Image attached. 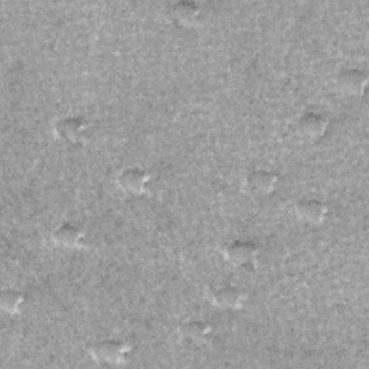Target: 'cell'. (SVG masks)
Returning <instances> with one entry per match:
<instances>
[{"label": "cell", "instance_id": "1", "mask_svg": "<svg viewBox=\"0 0 369 369\" xmlns=\"http://www.w3.org/2000/svg\"><path fill=\"white\" fill-rule=\"evenodd\" d=\"M128 349H130L128 345L121 341L106 339V341H100L92 345L91 355H92V358L101 363L116 365L126 359L124 356L128 352Z\"/></svg>", "mask_w": 369, "mask_h": 369}, {"label": "cell", "instance_id": "2", "mask_svg": "<svg viewBox=\"0 0 369 369\" xmlns=\"http://www.w3.org/2000/svg\"><path fill=\"white\" fill-rule=\"evenodd\" d=\"M148 182H149V175L142 167H127L121 170L117 177L120 189L133 195L145 192Z\"/></svg>", "mask_w": 369, "mask_h": 369}, {"label": "cell", "instance_id": "3", "mask_svg": "<svg viewBox=\"0 0 369 369\" xmlns=\"http://www.w3.org/2000/svg\"><path fill=\"white\" fill-rule=\"evenodd\" d=\"M257 246L251 241H234L225 248V258L236 267L253 265L257 257Z\"/></svg>", "mask_w": 369, "mask_h": 369}, {"label": "cell", "instance_id": "4", "mask_svg": "<svg viewBox=\"0 0 369 369\" xmlns=\"http://www.w3.org/2000/svg\"><path fill=\"white\" fill-rule=\"evenodd\" d=\"M277 183L275 173L264 169H257L246 176L244 188L253 195H267L270 194Z\"/></svg>", "mask_w": 369, "mask_h": 369}, {"label": "cell", "instance_id": "5", "mask_svg": "<svg viewBox=\"0 0 369 369\" xmlns=\"http://www.w3.org/2000/svg\"><path fill=\"white\" fill-rule=\"evenodd\" d=\"M366 82L368 75L355 68L342 71L336 78L338 88L351 96H360L366 87Z\"/></svg>", "mask_w": 369, "mask_h": 369}, {"label": "cell", "instance_id": "6", "mask_svg": "<svg viewBox=\"0 0 369 369\" xmlns=\"http://www.w3.org/2000/svg\"><path fill=\"white\" fill-rule=\"evenodd\" d=\"M328 128V119L319 113H306L297 121V130L303 137L319 138Z\"/></svg>", "mask_w": 369, "mask_h": 369}, {"label": "cell", "instance_id": "7", "mask_svg": "<svg viewBox=\"0 0 369 369\" xmlns=\"http://www.w3.org/2000/svg\"><path fill=\"white\" fill-rule=\"evenodd\" d=\"M212 302L222 309H238L243 304V293L233 285H222L212 290Z\"/></svg>", "mask_w": 369, "mask_h": 369}, {"label": "cell", "instance_id": "8", "mask_svg": "<svg viewBox=\"0 0 369 369\" xmlns=\"http://www.w3.org/2000/svg\"><path fill=\"white\" fill-rule=\"evenodd\" d=\"M167 15L173 22H177L182 26H191L198 22L201 9L192 2H177L167 8Z\"/></svg>", "mask_w": 369, "mask_h": 369}, {"label": "cell", "instance_id": "9", "mask_svg": "<svg viewBox=\"0 0 369 369\" xmlns=\"http://www.w3.org/2000/svg\"><path fill=\"white\" fill-rule=\"evenodd\" d=\"M296 214L306 222L319 224L326 216V205L316 199H302L296 204Z\"/></svg>", "mask_w": 369, "mask_h": 369}, {"label": "cell", "instance_id": "10", "mask_svg": "<svg viewBox=\"0 0 369 369\" xmlns=\"http://www.w3.org/2000/svg\"><path fill=\"white\" fill-rule=\"evenodd\" d=\"M53 240L65 248H74L81 244L82 233L81 229L72 224H62L54 229Z\"/></svg>", "mask_w": 369, "mask_h": 369}, {"label": "cell", "instance_id": "11", "mask_svg": "<svg viewBox=\"0 0 369 369\" xmlns=\"http://www.w3.org/2000/svg\"><path fill=\"white\" fill-rule=\"evenodd\" d=\"M209 332H211V328L204 320H188V321L182 323L179 328L180 336L194 343L204 342L208 338Z\"/></svg>", "mask_w": 369, "mask_h": 369}, {"label": "cell", "instance_id": "12", "mask_svg": "<svg viewBox=\"0 0 369 369\" xmlns=\"http://www.w3.org/2000/svg\"><path fill=\"white\" fill-rule=\"evenodd\" d=\"M87 124L81 119H64L57 124V133L65 141L77 142L84 136Z\"/></svg>", "mask_w": 369, "mask_h": 369}, {"label": "cell", "instance_id": "13", "mask_svg": "<svg viewBox=\"0 0 369 369\" xmlns=\"http://www.w3.org/2000/svg\"><path fill=\"white\" fill-rule=\"evenodd\" d=\"M0 303H2V309L8 313H18L22 303H23V294L8 289L2 292V296H0Z\"/></svg>", "mask_w": 369, "mask_h": 369}]
</instances>
